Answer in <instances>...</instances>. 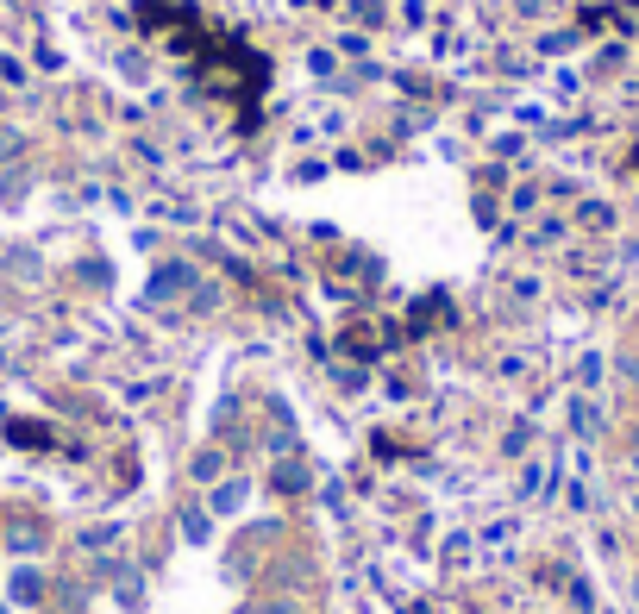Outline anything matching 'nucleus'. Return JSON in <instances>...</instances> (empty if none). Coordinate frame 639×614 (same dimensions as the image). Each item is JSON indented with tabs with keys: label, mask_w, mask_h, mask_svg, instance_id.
Instances as JSON below:
<instances>
[{
	"label": "nucleus",
	"mask_w": 639,
	"mask_h": 614,
	"mask_svg": "<svg viewBox=\"0 0 639 614\" xmlns=\"http://www.w3.org/2000/svg\"><path fill=\"white\" fill-rule=\"evenodd\" d=\"M13 546H19V552H38L44 533H38V527H13Z\"/></svg>",
	"instance_id": "1"
},
{
	"label": "nucleus",
	"mask_w": 639,
	"mask_h": 614,
	"mask_svg": "<svg viewBox=\"0 0 639 614\" xmlns=\"http://www.w3.org/2000/svg\"><path fill=\"white\" fill-rule=\"evenodd\" d=\"M257 614H301V602H295V596H276V602H264Z\"/></svg>",
	"instance_id": "2"
},
{
	"label": "nucleus",
	"mask_w": 639,
	"mask_h": 614,
	"mask_svg": "<svg viewBox=\"0 0 639 614\" xmlns=\"http://www.w3.org/2000/svg\"><path fill=\"white\" fill-rule=\"evenodd\" d=\"M13 596H19V602H38V577L26 571V577H19V583H13Z\"/></svg>",
	"instance_id": "3"
},
{
	"label": "nucleus",
	"mask_w": 639,
	"mask_h": 614,
	"mask_svg": "<svg viewBox=\"0 0 639 614\" xmlns=\"http://www.w3.org/2000/svg\"><path fill=\"white\" fill-rule=\"evenodd\" d=\"M633 445H639V433H633Z\"/></svg>",
	"instance_id": "4"
}]
</instances>
